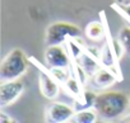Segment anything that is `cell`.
Wrapping results in <instances>:
<instances>
[{
	"label": "cell",
	"instance_id": "1",
	"mask_svg": "<svg viewBox=\"0 0 130 123\" xmlns=\"http://www.w3.org/2000/svg\"><path fill=\"white\" fill-rule=\"evenodd\" d=\"M130 105V98L119 91H105L97 94L93 109L98 118L103 120H112L120 118Z\"/></svg>",
	"mask_w": 130,
	"mask_h": 123
},
{
	"label": "cell",
	"instance_id": "2",
	"mask_svg": "<svg viewBox=\"0 0 130 123\" xmlns=\"http://www.w3.org/2000/svg\"><path fill=\"white\" fill-rule=\"evenodd\" d=\"M28 69V58L21 48L12 50L2 61L0 65V80L10 81L21 79Z\"/></svg>",
	"mask_w": 130,
	"mask_h": 123
},
{
	"label": "cell",
	"instance_id": "3",
	"mask_svg": "<svg viewBox=\"0 0 130 123\" xmlns=\"http://www.w3.org/2000/svg\"><path fill=\"white\" fill-rule=\"evenodd\" d=\"M82 36V31L78 26L68 22H55L46 29V46L64 44L69 38Z\"/></svg>",
	"mask_w": 130,
	"mask_h": 123
},
{
	"label": "cell",
	"instance_id": "4",
	"mask_svg": "<svg viewBox=\"0 0 130 123\" xmlns=\"http://www.w3.org/2000/svg\"><path fill=\"white\" fill-rule=\"evenodd\" d=\"M29 61L33 65H36L40 70V91H41V94L48 100L56 99L60 93L59 81L54 78L50 69L46 67L45 65H42L41 62H38L35 57H29Z\"/></svg>",
	"mask_w": 130,
	"mask_h": 123
},
{
	"label": "cell",
	"instance_id": "5",
	"mask_svg": "<svg viewBox=\"0 0 130 123\" xmlns=\"http://www.w3.org/2000/svg\"><path fill=\"white\" fill-rule=\"evenodd\" d=\"M24 91V84L21 79L2 81L0 84V107L5 108L13 104Z\"/></svg>",
	"mask_w": 130,
	"mask_h": 123
},
{
	"label": "cell",
	"instance_id": "6",
	"mask_svg": "<svg viewBox=\"0 0 130 123\" xmlns=\"http://www.w3.org/2000/svg\"><path fill=\"white\" fill-rule=\"evenodd\" d=\"M45 61L48 69L52 67H70L72 58L68 50L61 47V44L47 46L45 51Z\"/></svg>",
	"mask_w": 130,
	"mask_h": 123
},
{
	"label": "cell",
	"instance_id": "7",
	"mask_svg": "<svg viewBox=\"0 0 130 123\" xmlns=\"http://www.w3.org/2000/svg\"><path fill=\"white\" fill-rule=\"evenodd\" d=\"M74 108L59 103V102H51L45 110V120L48 123H65L69 122L72 115L74 114Z\"/></svg>",
	"mask_w": 130,
	"mask_h": 123
},
{
	"label": "cell",
	"instance_id": "8",
	"mask_svg": "<svg viewBox=\"0 0 130 123\" xmlns=\"http://www.w3.org/2000/svg\"><path fill=\"white\" fill-rule=\"evenodd\" d=\"M116 81H117V78L113 72H111L106 67H101L97 72H94L89 78L88 84H89L91 89L102 90V89H107V88L112 86Z\"/></svg>",
	"mask_w": 130,
	"mask_h": 123
},
{
	"label": "cell",
	"instance_id": "9",
	"mask_svg": "<svg viewBox=\"0 0 130 123\" xmlns=\"http://www.w3.org/2000/svg\"><path fill=\"white\" fill-rule=\"evenodd\" d=\"M72 61H77V62L86 70V72L89 75V78H91L94 72H97L101 67H103L102 64L100 62V60H98L94 55H92V53L87 50V47H84L83 52L79 55L78 58L72 60Z\"/></svg>",
	"mask_w": 130,
	"mask_h": 123
},
{
	"label": "cell",
	"instance_id": "10",
	"mask_svg": "<svg viewBox=\"0 0 130 123\" xmlns=\"http://www.w3.org/2000/svg\"><path fill=\"white\" fill-rule=\"evenodd\" d=\"M96 98H97V94L93 90L84 89L80 96L74 99V103H73L74 110L78 112V110H84V109H92L94 107Z\"/></svg>",
	"mask_w": 130,
	"mask_h": 123
},
{
	"label": "cell",
	"instance_id": "11",
	"mask_svg": "<svg viewBox=\"0 0 130 123\" xmlns=\"http://www.w3.org/2000/svg\"><path fill=\"white\" fill-rule=\"evenodd\" d=\"M106 31L107 29H106L103 23H101L98 20H93V22L87 24V27L84 29V34L91 41H100L105 37Z\"/></svg>",
	"mask_w": 130,
	"mask_h": 123
},
{
	"label": "cell",
	"instance_id": "12",
	"mask_svg": "<svg viewBox=\"0 0 130 123\" xmlns=\"http://www.w3.org/2000/svg\"><path fill=\"white\" fill-rule=\"evenodd\" d=\"M97 118H98V114L93 108L84 109V110L74 112V114L69 119V123H94Z\"/></svg>",
	"mask_w": 130,
	"mask_h": 123
},
{
	"label": "cell",
	"instance_id": "13",
	"mask_svg": "<svg viewBox=\"0 0 130 123\" xmlns=\"http://www.w3.org/2000/svg\"><path fill=\"white\" fill-rule=\"evenodd\" d=\"M62 86H64L65 91H67L73 99H77L78 96H80V94L84 90V86L79 83V80L74 75H72L67 81H65Z\"/></svg>",
	"mask_w": 130,
	"mask_h": 123
},
{
	"label": "cell",
	"instance_id": "14",
	"mask_svg": "<svg viewBox=\"0 0 130 123\" xmlns=\"http://www.w3.org/2000/svg\"><path fill=\"white\" fill-rule=\"evenodd\" d=\"M50 71L54 75V78L59 81V84L61 85H64V83L73 75L70 67H52L50 69Z\"/></svg>",
	"mask_w": 130,
	"mask_h": 123
},
{
	"label": "cell",
	"instance_id": "15",
	"mask_svg": "<svg viewBox=\"0 0 130 123\" xmlns=\"http://www.w3.org/2000/svg\"><path fill=\"white\" fill-rule=\"evenodd\" d=\"M119 39L122 43L125 52L130 53V27H122L119 32Z\"/></svg>",
	"mask_w": 130,
	"mask_h": 123
},
{
	"label": "cell",
	"instance_id": "16",
	"mask_svg": "<svg viewBox=\"0 0 130 123\" xmlns=\"http://www.w3.org/2000/svg\"><path fill=\"white\" fill-rule=\"evenodd\" d=\"M10 122H13V119H12L10 115L5 114L4 112L0 113V123H10Z\"/></svg>",
	"mask_w": 130,
	"mask_h": 123
},
{
	"label": "cell",
	"instance_id": "17",
	"mask_svg": "<svg viewBox=\"0 0 130 123\" xmlns=\"http://www.w3.org/2000/svg\"><path fill=\"white\" fill-rule=\"evenodd\" d=\"M120 122H122V123H130V114H127V115L122 117V118L120 119Z\"/></svg>",
	"mask_w": 130,
	"mask_h": 123
},
{
	"label": "cell",
	"instance_id": "18",
	"mask_svg": "<svg viewBox=\"0 0 130 123\" xmlns=\"http://www.w3.org/2000/svg\"><path fill=\"white\" fill-rule=\"evenodd\" d=\"M117 4H120V5H129L130 0H117Z\"/></svg>",
	"mask_w": 130,
	"mask_h": 123
}]
</instances>
